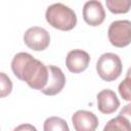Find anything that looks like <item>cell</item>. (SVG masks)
<instances>
[{
    "instance_id": "6da1fadb",
    "label": "cell",
    "mask_w": 131,
    "mask_h": 131,
    "mask_svg": "<svg viewBox=\"0 0 131 131\" xmlns=\"http://www.w3.org/2000/svg\"><path fill=\"white\" fill-rule=\"evenodd\" d=\"M11 70L17 79L25 81L33 89L41 91L48 82V67L34 58L30 53L19 52L15 54L11 61Z\"/></svg>"
},
{
    "instance_id": "7a4b0ae2",
    "label": "cell",
    "mask_w": 131,
    "mask_h": 131,
    "mask_svg": "<svg viewBox=\"0 0 131 131\" xmlns=\"http://www.w3.org/2000/svg\"><path fill=\"white\" fill-rule=\"evenodd\" d=\"M45 17L52 28L60 31H71L77 25L76 13L62 3H54L48 6Z\"/></svg>"
},
{
    "instance_id": "3957f363",
    "label": "cell",
    "mask_w": 131,
    "mask_h": 131,
    "mask_svg": "<svg viewBox=\"0 0 131 131\" xmlns=\"http://www.w3.org/2000/svg\"><path fill=\"white\" fill-rule=\"evenodd\" d=\"M123 66L120 57L112 52H106L100 55L96 62V71L98 76L106 82L117 80L122 74Z\"/></svg>"
},
{
    "instance_id": "277c9868",
    "label": "cell",
    "mask_w": 131,
    "mask_h": 131,
    "mask_svg": "<svg viewBox=\"0 0 131 131\" xmlns=\"http://www.w3.org/2000/svg\"><path fill=\"white\" fill-rule=\"evenodd\" d=\"M111 44L115 47L123 48L131 43V21L127 19L113 21L107 31Z\"/></svg>"
},
{
    "instance_id": "5b68a950",
    "label": "cell",
    "mask_w": 131,
    "mask_h": 131,
    "mask_svg": "<svg viewBox=\"0 0 131 131\" xmlns=\"http://www.w3.org/2000/svg\"><path fill=\"white\" fill-rule=\"evenodd\" d=\"M24 42L30 49L42 51L49 46L50 36L44 28L32 27L26 31L24 35Z\"/></svg>"
},
{
    "instance_id": "8992f818",
    "label": "cell",
    "mask_w": 131,
    "mask_h": 131,
    "mask_svg": "<svg viewBox=\"0 0 131 131\" xmlns=\"http://www.w3.org/2000/svg\"><path fill=\"white\" fill-rule=\"evenodd\" d=\"M83 18L91 27L101 25L105 18V11L98 0H89L83 6Z\"/></svg>"
},
{
    "instance_id": "52a82bcc",
    "label": "cell",
    "mask_w": 131,
    "mask_h": 131,
    "mask_svg": "<svg viewBox=\"0 0 131 131\" xmlns=\"http://www.w3.org/2000/svg\"><path fill=\"white\" fill-rule=\"evenodd\" d=\"M49 77L46 86L41 90L45 95L53 96L58 94L66 85V76L62 71L55 66H48Z\"/></svg>"
},
{
    "instance_id": "ba28073f",
    "label": "cell",
    "mask_w": 131,
    "mask_h": 131,
    "mask_svg": "<svg viewBox=\"0 0 131 131\" xmlns=\"http://www.w3.org/2000/svg\"><path fill=\"white\" fill-rule=\"evenodd\" d=\"M90 62L89 54L81 49L71 50L66 57V66L71 73L79 74L85 71Z\"/></svg>"
},
{
    "instance_id": "9c48e42d",
    "label": "cell",
    "mask_w": 131,
    "mask_h": 131,
    "mask_svg": "<svg viewBox=\"0 0 131 131\" xmlns=\"http://www.w3.org/2000/svg\"><path fill=\"white\" fill-rule=\"evenodd\" d=\"M73 126L76 131H94L98 126L97 117L88 111H77L72 117Z\"/></svg>"
},
{
    "instance_id": "30bf717a",
    "label": "cell",
    "mask_w": 131,
    "mask_h": 131,
    "mask_svg": "<svg viewBox=\"0 0 131 131\" xmlns=\"http://www.w3.org/2000/svg\"><path fill=\"white\" fill-rule=\"evenodd\" d=\"M97 108L100 113L104 115H110L115 113L120 106V100L118 99L116 93L111 89L101 90L97 96Z\"/></svg>"
},
{
    "instance_id": "8fae6325",
    "label": "cell",
    "mask_w": 131,
    "mask_h": 131,
    "mask_svg": "<svg viewBox=\"0 0 131 131\" xmlns=\"http://www.w3.org/2000/svg\"><path fill=\"white\" fill-rule=\"evenodd\" d=\"M107 9L115 14L127 13L131 8V0H105Z\"/></svg>"
},
{
    "instance_id": "7c38bea8",
    "label": "cell",
    "mask_w": 131,
    "mask_h": 131,
    "mask_svg": "<svg viewBox=\"0 0 131 131\" xmlns=\"http://www.w3.org/2000/svg\"><path fill=\"white\" fill-rule=\"evenodd\" d=\"M44 131H69L67 122L58 117H50L44 122Z\"/></svg>"
},
{
    "instance_id": "4fadbf2b",
    "label": "cell",
    "mask_w": 131,
    "mask_h": 131,
    "mask_svg": "<svg viewBox=\"0 0 131 131\" xmlns=\"http://www.w3.org/2000/svg\"><path fill=\"white\" fill-rule=\"evenodd\" d=\"M104 131L107 130H123V131H130L131 126L129 124V121L122 115H119L118 117L110 120L107 124L103 128Z\"/></svg>"
},
{
    "instance_id": "5bb4252c",
    "label": "cell",
    "mask_w": 131,
    "mask_h": 131,
    "mask_svg": "<svg viewBox=\"0 0 131 131\" xmlns=\"http://www.w3.org/2000/svg\"><path fill=\"white\" fill-rule=\"evenodd\" d=\"M119 93L124 100L131 101V78L127 77L119 84Z\"/></svg>"
},
{
    "instance_id": "9a60e30c",
    "label": "cell",
    "mask_w": 131,
    "mask_h": 131,
    "mask_svg": "<svg viewBox=\"0 0 131 131\" xmlns=\"http://www.w3.org/2000/svg\"><path fill=\"white\" fill-rule=\"evenodd\" d=\"M11 90H12L11 80L5 75V73H1V96L5 97L6 95L10 94Z\"/></svg>"
},
{
    "instance_id": "2e32d148",
    "label": "cell",
    "mask_w": 131,
    "mask_h": 131,
    "mask_svg": "<svg viewBox=\"0 0 131 131\" xmlns=\"http://www.w3.org/2000/svg\"><path fill=\"white\" fill-rule=\"evenodd\" d=\"M119 115L124 116V117L129 121V124H130V126H131V103L124 105L123 108L120 111V114H119Z\"/></svg>"
},
{
    "instance_id": "e0dca14e",
    "label": "cell",
    "mask_w": 131,
    "mask_h": 131,
    "mask_svg": "<svg viewBox=\"0 0 131 131\" xmlns=\"http://www.w3.org/2000/svg\"><path fill=\"white\" fill-rule=\"evenodd\" d=\"M27 129V128H30V129H32V130H36V128L35 127H32V126H19V127H17V128H15V130H19V129Z\"/></svg>"
},
{
    "instance_id": "ac0fdd59",
    "label": "cell",
    "mask_w": 131,
    "mask_h": 131,
    "mask_svg": "<svg viewBox=\"0 0 131 131\" xmlns=\"http://www.w3.org/2000/svg\"><path fill=\"white\" fill-rule=\"evenodd\" d=\"M126 76L127 77H129V78H131V67L128 69V71H127V74H126Z\"/></svg>"
}]
</instances>
